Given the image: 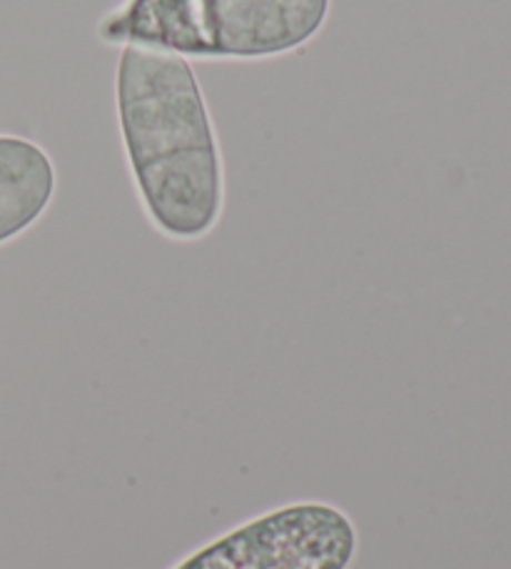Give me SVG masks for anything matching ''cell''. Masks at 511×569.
I'll return each instance as SVG.
<instances>
[{
  "label": "cell",
  "instance_id": "7a4b0ae2",
  "mask_svg": "<svg viewBox=\"0 0 511 569\" xmlns=\"http://www.w3.org/2000/svg\"><path fill=\"white\" fill-rule=\"evenodd\" d=\"M332 0H122L98 23L106 46L186 60H270L322 33Z\"/></svg>",
  "mask_w": 511,
  "mask_h": 569
},
{
  "label": "cell",
  "instance_id": "6da1fadb",
  "mask_svg": "<svg viewBox=\"0 0 511 569\" xmlns=\"http://www.w3.org/2000/svg\"><path fill=\"white\" fill-rule=\"evenodd\" d=\"M116 110L140 206L160 236L208 238L224 208V162L190 60L120 48Z\"/></svg>",
  "mask_w": 511,
  "mask_h": 569
},
{
  "label": "cell",
  "instance_id": "277c9868",
  "mask_svg": "<svg viewBox=\"0 0 511 569\" xmlns=\"http://www.w3.org/2000/svg\"><path fill=\"white\" fill-rule=\"evenodd\" d=\"M58 170L36 140L0 133V246L30 230L53 206Z\"/></svg>",
  "mask_w": 511,
  "mask_h": 569
},
{
  "label": "cell",
  "instance_id": "3957f363",
  "mask_svg": "<svg viewBox=\"0 0 511 569\" xmlns=\"http://www.w3.org/2000/svg\"><path fill=\"white\" fill-rule=\"evenodd\" d=\"M354 555V522L340 507L298 502L234 527L172 569H347Z\"/></svg>",
  "mask_w": 511,
  "mask_h": 569
}]
</instances>
